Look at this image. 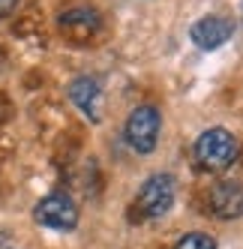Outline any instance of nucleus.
I'll use <instances>...</instances> for the list:
<instances>
[{"mask_svg": "<svg viewBox=\"0 0 243 249\" xmlns=\"http://www.w3.org/2000/svg\"><path fill=\"white\" fill-rule=\"evenodd\" d=\"M237 138L228 132V129H222V126H213V129H207L198 135L195 141V159H198V165L204 171H225V168H231L237 162Z\"/></svg>", "mask_w": 243, "mask_h": 249, "instance_id": "obj_1", "label": "nucleus"}, {"mask_svg": "<svg viewBox=\"0 0 243 249\" xmlns=\"http://www.w3.org/2000/svg\"><path fill=\"white\" fill-rule=\"evenodd\" d=\"M210 210L219 219H240L243 216V183L219 180L210 189Z\"/></svg>", "mask_w": 243, "mask_h": 249, "instance_id": "obj_6", "label": "nucleus"}, {"mask_svg": "<svg viewBox=\"0 0 243 249\" xmlns=\"http://www.w3.org/2000/svg\"><path fill=\"white\" fill-rule=\"evenodd\" d=\"M159 129H162V114L153 105H138V108L126 117V144L135 153H153L156 141H159Z\"/></svg>", "mask_w": 243, "mask_h": 249, "instance_id": "obj_3", "label": "nucleus"}, {"mask_svg": "<svg viewBox=\"0 0 243 249\" xmlns=\"http://www.w3.org/2000/svg\"><path fill=\"white\" fill-rule=\"evenodd\" d=\"M60 30L72 42H84V39H90L93 33L99 30V15L93 9H84V6L69 9V12L60 15Z\"/></svg>", "mask_w": 243, "mask_h": 249, "instance_id": "obj_8", "label": "nucleus"}, {"mask_svg": "<svg viewBox=\"0 0 243 249\" xmlns=\"http://www.w3.org/2000/svg\"><path fill=\"white\" fill-rule=\"evenodd\" d=\"M15 3H18V0H0V15H9L15 9Z\"/></svg>", "mask_w": 243, "mask_h": 249, "instance_id": "obj_10", "label": "nucleus"}, {"mask_svg": "<svg viewBox=\"0 0 243 249\" xmlns=\"http://www.w3.org/2000/svg\"><path fill=\"white\" fill-rule=\"evenodd\" d=\"M189 36L201 51H216L234 36V24L228 18H222V15H204L189 27Z\"/></svg>", "mask_w": 243, "mask_h": 249, "instance_id": "obj_5", "label": "nucleus"}, {"mask_svg": "<svg viewBox=\"0 0 243 249\" xmlns=\"http://www.w3.org/2000/svg\"><path fill=\"white\" fill-rule=\"evenodd\" d=\"M69 99L75 102V108H78L84 117H87L90 123H99V120H102V111H99L102 90H99L96 78H90V75L75 78L72 84H69Z\"/></svg>", "mask_w": 243, "mask_h": 249, "instance_id": "obj_7", "label": "nucleus"}, {"mask_svg": "<svg viewBox=\"0 0 243 249\" xmlns=\"http://www.w3.org/2000/svg\"><path fill=\"white\" fill-rule=\"evenodd\" d=\"M174 249H216V240L204 231H192V234H183Z\"/></svg>", "mask_w": 243, "mask_h": 249, "instance_id": "obj_9", "label": "nucleus"}, {"mask_svg": "<svg viewBox=\"0 0 243 249\" xmlns=\"http://www.w3.org/2000/svg\"><path fill=\"white\" fill-rule=\"evenodd\" d=\"M174 195H177V180L174 177L165 174V171L150 174L141 183V189H138L132 210L138 213V219H159V216H165V213L171 210Z\"/></svg>", "mask_w": 243, "mask_h": 249, "instance_id": "obj_2", "label": "nucleus"}, {"mask_svg": "<svg viewBox=\"0 0 243 249\" xmlns=\"http://www.w3.org/2000/svg\"><path fill=\"white\" fill-rule=\"evenodd\" d=\"M33 216H36V222L45 225V228L72 231L78 225V207H75V201L69 198L66 192H51V195H45V198L36 204Z\"/></svg>", "mask_w": 243, "mask_h": 249, "instance_id": "obj_4", "label": "nucleus"}]
</instances>
